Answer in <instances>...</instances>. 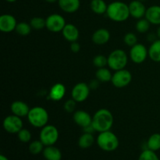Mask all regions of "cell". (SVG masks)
Returning a JSON list of instances; mask_svg holds the SVG:
<instances>
[{"label":"cell","mask_w":160,"mask_h":160,"mask_svg":"<svg viewBox=\"0 0 160 160\" xmlns=\"http://www.w3.org/2000/svg\"><path fill=\"white\" fill-rule=\"evenodd\" d=\"M92 126L97 132L110 131L113 124V116L107 109H100L92 117Z\"/></svg>","instance_id":"cell-1"},{"label":"cell","mask_w":160,"mask_h":160,"mask_svg":"<svg viewBox=\"0 0 160 160\" xmlns=\"http://www.w3.org/2000/svg\"><path fill=\"white\" fill-rule=\"evenodd\" d=\"M106 15L114 22L126 21L131 16L129 6L123 2H112L108 5Z\"/></svg>","instance_id":"cell-2"},{"label":"cell","mask_w":160,"mask_h":160,"mask_svg":"<svg viewBox=\"0 0 160 160\" xmlns=\"http://www.w3.org/2000/svg\"><path fill=\"white\" fill-rule=\"evenodd\" d=\"M96 142L98 146L105 152L115 151L120 145L118 137L111 131L99 133Z\"/></svg>","instance_id":"cell-3"},{"label":"cell","mask_w":160,"mask_h":160,"mask_svg":"<svg viewBox=\"0 0 160 160\" xmlns=\"http://www.w3.org/2000/svg\"><path fill=\"white\" fill-rule=\"evenodd\" d=\"M49 119L48 112L42 106H35L30 109L28 120L30 124L34 128H42L47 125Z\"/></svg>","instance_id":"cell-4"},{"label":"cell","mask_w":160,"mask_h":160,"mask_svg":"<svg viewBox=\"0 0 160 160\" xmlns=\"http://www.w3.org/2000/svg\"><path fill=\"white\" fill-rule=\"evenodd\" d=\"M128 62V55L122 49L113 50L108 56V67L114 71L124 69Z\"/></svg>","instance_id":"cell-5"},{"label":"cell","mask_w":160,"mask_h":160,"mask_svg":"<svg viewBox=\"0 0 160 160\" xmlns=\"http://www.w3.org/2000/svg\"><path fill=\"white\" fill-rule=\"evenodd\" d=\"M59 131L53 125H45L40 131V141L45 146L54 145L59 139Z\"/></svg>","instance_id":"cell-6"},{"label":"cell","mask_w":160,"mask_h":160,"mask_svg":"<svg viewBox=\"0 0 160 160\" xmlns=\"http://www.w3.org/2000/svg\"><path fill=\"white\" fill-rule=\"evenodd\" d=\"M132 81V74L129 70L126 69H122L115 71L112 74L111 82L114 87L117 88H123L127 87Z\"/></svg>","instance_id":"cell-7"},{"label":"cell","mask_w":160,"mask_h":160,"mask_svg":"<svg viewBox=\"0 0 160 160\" xmlns=\"http://www.w3.org/2000/svg\"><path fill=\"white\" fill-rule=\"evenodd\" d=\"M46 28L53 33L62 32L67 23L62 16L58 13H53L48 16L46 19Z\"/></svg>","instance_id":"cell-8"},{"label":"cell","mask_w":160,"mask_h":160,"mask_svg":"<svg viewBox=\"0 0 160 160\" xmlns=\"http://www.w3.org/2000/svg\"><path fill=\"white\" fill-rule=\"evenodd\" d=\"M2 126L6 132L9 134H17L20 130L23 129V121L21 117L12 114L4 119Z\"/></svg>","instance_id":"cell-9"},{"label":"cell","mask_w":160,"mask_h":160,"mask_svg":"<svg viewBox=\"0 0 160 160\" xmlns=\"http://www.w3.org/2000/svg\"><path fill=\"white\" fill-rule=\"evenodd\" d=\"M148 56V49L143 44L137 43L131 47L130 51V57L131 61L136 64H141L145 61Z\"/></svg>","instance_id":"cell-10"},{"label":"cell","mask_w":160,"mask_h":160,"mask_svg":"<svg viewBox=\"0 0 160 160\" xmlns=\"http://www.w3.org/2000/svg\"><path fill=\"white\" fill-rule=\"evenodd\" d=\"M90 87L84 82H80L75 84L71 92V97L77 102H83L85 101L90 94Z\"/></svg>","instance_id":"cell-11"},{"label":"cell","mask_w":160,"mask_h":160,"mask_svg":"<svg viewBox=\"0 0 160 160\" xmlns=\"http://www.w3.org/2000/svg\"><path fill=\"white\" fill-rule=\"evenodd\" d=\"M15 17L10 14H3L0 17V31L3 33H10L15 31L17 25Z\"/></svg>","instance_id":"cell-12"},{"label":"cell","mask_w":160,"mask_h":160,"mask_svg":"<svg viewBox=\"0 0 160 160\" xmlns=\"http://www.w3.org/2000/svg\"><path fill=\"white\" fill-rule=\"evenodd\" d=\"M130 14L134 19H142L143 18L146 13L147 9L145 8L143 2H141L139 0H134L131 2L129 5Z\"/></svg>","instance_id":"cell-13"},{"label":"cell","mask_w":160,"mask_h":160,"mask_svg":"<svg viewBox=\"0 0 160 160\" xmlns=\"http://www.w3.org/2000/svg\"><path fill=\"white\" fill-rule=\"evenodd\" d=\"M73 120L81 128H84L92 123V117L84 110H78L73 112Z\"/></svg>","instance_id":"cell-14"},{"label":"cell","mask_w":160,"mask_h":160,"mask_svg":"<svg viewBox=\"0 0 160 160\" xmlns=\"http://www.w3.org/2000/svg\"><path fill=\"white\" fill-rule=\"evenodd\" d=\"M10 109L13 115H16L20 117H28L31 109H30L29 106H28V105L26 102L17 100V101L13 102L11 104Z\"/></svg>","instance_id":"cell-15"},{"label":"cell","mask_w":160,"mask_h":160,"mask_svg":"<svg viewBox=\"0 0 160 160\" xmlns=\"http://www.w3.org/2000/svg\"><path fill=\"white\" fill-rule=\"evenodd\" d=\"M110 39V33L106 28H99L93 33L92 40L95 45H103L108 43Z\"/></svg>","instance_id":"cell-16"},{"label":"cell","mask_w":160,"mask_h":160,"mask_svg":"<svg viewBox=\"0 0 160 160\" xmlns=\"http://www.w3.org/2000/svg\"><path fill=\"white\" fill-rule=\"evenodd\" d=\"M62 36L70 42H77L79 38V30L73 23H67L62 31Z\"/></svg>","instance_id":"cell-17"},{"label":"cell","mask_w":160,"mask_h":160,"mask_svg":"<svg viewBox=\"0 0 160 160\" xmlns=\"http://www.w3.org/2000/svg\"><path fill=\"white\" fill-rule=\"evenodd\" d=\"M66 87L64 84L61 83H56L50 88L48 96L52 101L59 102L66 95Z\"/></svg>","instance_id":"cell-18"},{"label":"cell","mask_w":160,"mask_h":160,"mask_svg":"<svg viewBox=\"0 0 160 160\" xmlns=\"http://www.w3.org/2000/svg\"><path fill=\"white\" fill-rule=\"evenodd\" d=\"M58 3L60 9L67 13H73L81 6L80 0H59Z\"/></svg>","instance_id":"cell-19"},{"label":"cell","mask_w":160,"mask_h":160,"mask_svg":"<svg viewBox=\"0 0 160 160\" xmlns=\"http://www.w3.org/2000/svg\"><path fill=\"white\" fill-rule=\"evenodd\" d=\"M145 17L151 24L160 25V6L154 5L148 7Z\"/></svg>","instance_id":"cell-20"},{"label":"cell","mask_w":160,"mask_h":160,"mask_svg":"<svg viewBox=\"0 0 160 160\" xmlns=\"http://www.w3.org/2000/svg\"><path fill=\"white\" fill-rule=\"evenodd\" d=\"M44 158L46 160H61L62 159V152L58 148L54 145L45 146L42 152Z\"/></svg>","instance_id":"cell-21"},{"label":"cell","mask_w":160,"mask_h":160,"mask_svg":"<svg viewBox=\"0 0 160 160\" xmlns=\"http://www.w3.org/2000/svg\"><path fill=\"white\" fill-rule=\"evenodd\" d=\"M148 56L153 62H160V39L152 42L148 48Z\"/></svg>","instance_id":"cell-22"},{"label":"cell","mask_w":160,"mask_h":160,"mask_svg":"<svg viewBox=\"0 0 160 160\" xmlns=\"http://www.w3.org/2000/svg\"><path fill=\"white\" fill-rule=\"evenodd\" d=\"M91 9L95 13L102 15L106 13L108 5L104 0H92L91 1Z\"/></svg>","instance_id":"cell-23"},{"label":"cell","mask_w":160,"mask_h":160,"mask_svg":"<svg viewBox=\"0 0 160 160\" xmlns=\"http://www.w3.org/2000/svg\"><path fill=\"white\" fill-rule=\"evenodd\" d=\"M94 142H95V138H94L93 134L91 133L84 132V134L78 139V145L80 148H84V149L92 146Z\"/></svg>","instance_id":"cell-24"},{"label":"cell","mask_w":160,"mask_h":160,"mask_svg":"<svg viewBox=\"0 0 160 160\" xmlns=\"http://www.w3.org/2000/svg\"><path fill=\"white\" fill-rule=\"evenodd\" d=\"M147 148L156 152L160 149V134L155 133L148 138L146 142Z\"/></svg>","instance_id":"cell-25"},{"label":"cell","mask_w":160,"mask_h":160,"mask_svg":"<svg viewBox=\"0 0 160 160\" xmlns=\"http://www.w3.org/2000/svg\"><path fill=\"white\" fill-rule=\"evenodd\" d=\"M95 77H96V79L98 80L100 82L105 83L111 81L112 74L109 69L106 68V67H102V68L98 69L96 73H95Z\"/></svg>","instance_id":"cell-26"},{"label":"cell","mask_w":160,"mask_h":160,"mask_svg":"<svg viewBox=\"0 0 160 160\" xmlns=\"http://www.w3.org/2000/svg\"><path fill=\"white\" fill-rule=\"evenodd\" d=\"M31 30H32V28H31L30 23H28L27 22H20V23H17L15 31L20 35L27 36L31 34Z\"/></svg>","instance_id":"cell-27"},{"label":"cell","mask_w":160,"mask_h":160,"mask_svg":"<svg viewBox=\"0 0 160 160\" xmlns=\"http://www.w3.org/2000/svg\"><path fill=\"white\" fill-rule=\"evenodd\" d=\"M30 24H31L32 29L40 31L44 28H46V20L41 17H35L31 19L30 21Z\"/></svg>","instance_id":"cell-28"},{"label":"cell","mask_w":160,"mask_h":160,"mask_svg":"<svg viewBox=\"0 0 160 160\" xmlns=\"http://www.w3.org/2000/svg\"><path fill=\"white\" fill-rule=\"evenodd\" d=\"M44 144L41 142L40 140H35L33 141L30 143L29 147H28V149L29 152L33 155H38L39 153L42 152L44 150Z\"/></svg>","instance_id":"cell-29"},{"label":"cell","mask_w":160,"mask_h":160,"mask_svg":"<svg viewBox=\"0 0 160 160\" xmlns=\"http://www.w3.org/2000/svg\"><path fill=\"white\" fill-rule=\"evenodd\" d=\"M150 25H151V23L146 18H142L139 19L137 21L135 28L138 32L141 33V34H144V33L148 32L150 28Z\"/></svg>","instance_id":"cell-30"},{"label":"cell","mask_w":160,"mask_h":160,"mask_svg":"<svg viewBox=\"0 0 160 160\" xmlns=\"http://www.w3.org/2000/svg\"><path fill=\"white\" fill-rule=\"evenodd\" d=\"M138 160H160L159 156L156 155V152L148 148L144 149L139 156Z\"/></svg>","instance_id":"cell-31"},{"label":"cell","mask_w":160,"mask_h":160,"mask_svg":"<svg viewBox=\"0 0 160 160\" xmlns=\"http://www.w3.org/2000/svg\"><path fill=\"white\" fill-rule=\"evenodd\" d=\"M93 64L97 68H102L108 66V57L104 55H97L93 59Z\"/></svg>","instance_id":"cell-32"},{"label":"cell","mask_w":160,"mask_h":160,"mask_svg":"<svg viewBox=\"0 0 160 160\" xmlns=\"http://www.w3.org/2000/svg\"><path fill=\"white\" fill-rule=\"evenodd\" d=\"M17 137H18L19 140L21 142L28 143V142H29L31 140L32 135H31V133L29 130L23 128V129H21L17 133Z\"/></svg>","instance_id":"cell-33"},{"label":"cell","mask_w":160,"mask_h":160,"mask_svg":"<svg viewBox=\"0 0 160 160\" xmlns=\"http://www.w3.org/2000/svg\"><path fill=\"white\" fill-rule=\"evenodd\" d=\"M123 42L128 46L132 47L138 43V37L134 33L129 32L124 35Z\"/></svg>","instance_id":"cell-34"},{"label":"cell","mask_w":160,"mask_h":160,"mask_svg":"<svg viewBox=\"0 0 160 160\" xmlns=\"http://www.w3.org/2000/svg\"><path fill=\"white\" fill-rule=\"evenodd\" d=\"M76 105L77 102L73 98H71V99H68L67 101H66V102L64 103L63 108L66 112H73L76 109Z\"/></svg>","instance_id":"cell-35"},{"label":"cell","mask_w":160,"mask_h":160,"mask_svg":"<svg viewBox=\"0 0 160 160\" xmlns=\"http://www.w3.org/2000/svg\"><path fill=\"white\" fill-rule=\"evenodd\" d=\"M70 50L74 53L78 52L81 50V45L78 42H71V44H70Z\"/></svg>","instance_id":"cell-36"},{"label":"cell","mask_w":160,"mask_h":160,"mask_svg":"<svg viewBox=\"0 0 160 160\" xmlns=\"http://www.w3.org/2000/svg\"><path fill=\"white\" fill-rule=\"evenodd\" d=\"M99 82L100 81H98V80H92V81H91L90 82V84H88L89 85V87H90V88L91 89H94V90H95V89H96V88H98V84H99Z\"/></svg>","instance_id":"cell-37"},{"label":"cell","mask_w":160,"mask_h":160,"mask_svg":"<svg viewBox=\"0 0 160 160\" xmlns=\"http://www.w3.org/2000/svg\"><path fill=\"white\" fill-rule=\"evenodd\" d=\"M156 38H158L157 35H156V34L150 33V34L148 35V38H148V41H149L150 42H155L156 40H157V39H156Z\"/></svg>","instance_id":"cell-38"},{"label":"cell","mask_w":160,"mask_h":160,"mask_svg":"<svg viewBox=\"0 0 160 160\" xmlns=\"http://www.w3.org/2000/svg\"><path fill=\"white\" fill-rule=\"evenodd\" d=\"M156 35H157L158 38L160 39V25H159V28H158L157 31H156Z\"/></svg>","instance_id":"cell-39"},{"label":"cell","mask_w":160,"mask_h":160,"mask_svg":"<svg viewBox=\"0 0 160 160\" xmlns=\"http://www.w3.org/2000/svg\"><path fill=\"white\" fill-rule=\"evenodd\" d=\"M0 160H9L6 156H3V155H0Z\"/></svg>","instance_id":"cell-40"},{"label":"cell","mask_w":160,"mask_h":160,"mask_svg":"<svg viewBox=\"0 0 160 160\" xmlns=\"http://www.w3.org/2000/svg\"><path fill=\"white\" fill-rule=\"evenodd\" d=\"M45 2H47L48 3H54L56 2H58L59 0H45Z\"/></svg>","instance_id":"cell-41"},{"label":"cell","mask_w":160,"mask_h":160,"mask_svg":"<svg viewBox=\"0 0 160 160\" xmlns=\"http://www.w3.org/2000/svg\"><path fill=\"white\" fill-rule=\"evenodd\" d=\"M6 2H16L17 0H6Z\"/></svg>","instance_id":"cell-42"},{"label":"cell","mask_w":160,"mask_h":160,"mask_svg":"<svg viewBox=\"0 0 160 160\" xmlns=\"http://www.w3.org/2000/svg\"><path fill=\"white\" fill-rule=\"evenodd\" d=\"M139 1H141V2H145V1H146V0H139Z\"/></svg>","instance_id":"cell-43"}]
</instances>
